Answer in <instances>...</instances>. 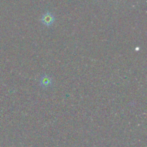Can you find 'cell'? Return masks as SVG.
Here are the masks:
<instances>
[{
	"instance_id": "cell-1",
	"label": "cell",
	"mask_w": 147,
	"mask_h": 147,
	"mask_svg": "<svg viewBox=\"0 0 147 147\" xmlns=\"http://www.w3.org/2000/svg\"><path fill=\"white\" fill-rule=\"evenodd\" d=\"M55 17L50 12H46L42 17V22L46 26H50L54 23Z\"/></svg>"
},
{
	"instance_id": "cell-2",
	"label": "cell",
	"mask_w": 147,
	"mask_h": 147,
	"mask_svg": "<svg viewBox=\"0 0 147 147\" xmlns=\"http://www.w3.org/2000/svg\"><path fill=\"white\" fill-rule=\"evenodd\" d=\"M40 84L42 87L47 88L51 86L52 84H53V80L47 75H44V76H42L40 78Z\"/></svg>"
}]
</instances>
